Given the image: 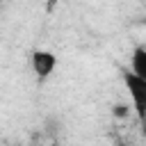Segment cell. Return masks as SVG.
<instances>
[{"label":"cell","mask_w":146,"mask_h":146,"mask_svg":"<svg viewBox=\"0 0 146 146\" xmlns=\"http://www.w3.org/2000/svg\"><path fill=\"white\" fill-rule=\"evenodd\" d=\"M123 84H125V91L132 100V110H135L137 119L141 121V125H146V80L125 71L123 73Z\"/></svg>","instance_id":"obj_1"},{"label":"cell","mask_w":146,"mask_h":146,"mask_svg":"<svg viewBox=\"0 0 146 146\" xmlns=\"http://www.w3.org/2000/svg\"><path fill=\"white\" fill-rule=\"evenodd\" d=\"M30 62H32V71L36 73V78H48L57 68V57L50 50H34L30 55Z\"/></svg>","instance_id":"obj_2"},{"label":"cell","mask_w":146,"mask_h":146,"mask_svg":"<svg viewBox=\"0 0 146 146\" xmlns=\"http://www.w3.org/2000/svg\"><path fill=\"white\" fill-rule=\"evenodd\" d=\"M130 73H135L137 78L146 80V48L137 46L130 55Z\"/></svg>","instance_id":"obj_3"},{"label":"cell","mask_w":146,"mask_h":146,"mask_svg":"<svg viewBox=\"0 0 146 146\" xmlns=\"http://www.w3.org/2000/svg\"><path fill=\"white\" fill-rule=\"evenodd\" d=\"M114 114H116V116H125V114H128V107H125V105H116V107H114Z\"/></svg>","instance_id":"obj_4"}]
</instances>
